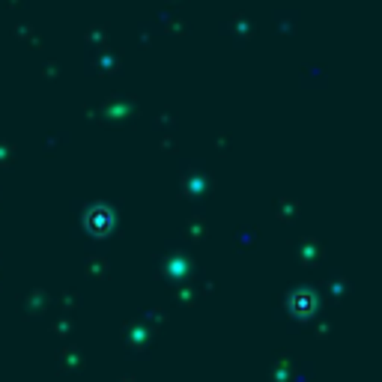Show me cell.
I'll use <instances>...</instances> for the list:
<instances>
[{"label": "cell", "mask_w": 382, "mask_h": 382, "mask_svg": "<svg viewBox=\"0 0 382 382\" xmlns=\"http://www.w3.org/2000/svg\"><path fill=\"white\" fill-rule=\"evenodd\" d=\"M111 224H114V215H111L108 206H93L87 212V230L96 233V236H105L111 230Z\"/></svg>", "instance_id": "cell-1"}]
</instances>
